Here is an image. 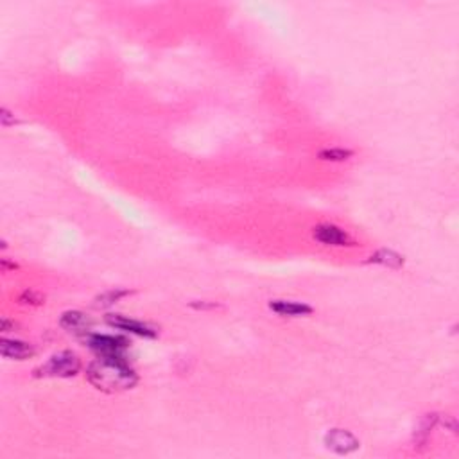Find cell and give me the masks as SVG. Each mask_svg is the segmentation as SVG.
Wrapping results in <instances>:
<instances>
[{
	"label": "cell",
	"mask_w": 459,
	"mask_h": 459,
	"mask_svg": "<svg viewBox=\"0 0 459 459\" xmlns=\"http://www.w3.org/2000/svg\"><path fill=\"white\" fill-rule=\"evenodd\" d=\"M86 379L102 393H122L139 384L137 371L124 359L99 357L86 368Z\"/></svg>",
	"instance_id": "1"
},
{
	"label": "cell",
	"mask_w": 459,
	"mask_h": 459,
	"mask_svg": "<svg viewBox=\"0 0 459 459\" xmlns=\"http://www.w3.org/2000/svg\"><path fill=\"white\" fill-rule=\"evenodd\" d=\"M83 368V362L75 352L63 350L54 353L49 361L33 370L34 379H69L75 377Z\"/></svg>",
	"instance_id": "2"
},
{
	"label": "cell",
	"mask_w": 459,
	"mask_h": 459,
	"mask_svg": "<svg viewBox=\"0 0 459 459\" xmlns=\"http://www.w3.org/2000/svg\"><path fill=\"white\" fill-rule=\"evenodd\" d=\"M83 341L92 352L104 359H124L126 361V350L130 348V341L122 336L92 334L90 332L84 336Z\"/></svg>",
	"instance_id": "3"
},
{
	"label": "cell",
	"mask_w": 459,
	"mask_h": 459,
	"mask_svg": "<svg viewBox=\"0 0 459 459\" xmlns=\"http://www.w3.org/2000/svg\"><path fill=\"white\" fill-rule=\"evenodd\" d=\"M106 323L110 327L117 330H122V332H128V334L140 336V338H149L153 339L158 336V329L149 323L139 320H131L128 316L122 314H108L106 316Z\"/></svg>",
	"instance_id": "4"
},
{
	"label": "cell",
	"mask_w": 459,
	"mask_h": 459,
	"mask_svg": "<svg viewBox=\"0 0 459 459\" xmlns=\"http://www.w3.org/2000/svg\"><path fill=\"white\" fill-rule=\"evenodd\" d=\"M323 443H325L327 449L339 456L352 454V452H355L361 447L357 438L353 436L350 431H346V429H330L325 434V438H323Z\"/></svg>",
	"instance_id": "5"
},
{
	"label": "cell",
	"mask_w": 459,
	"mask_h": 459,
	"mask_svg": "<svg viewBox=\"0 0 459 459\" xmlns=\"http://www.w3.org/2000/svg\"><path fill=\"white\" fill-rule=\"evenodd\" d=\"M312 237L325 246H353L355 244L352 237L336 224H318L312 230Z\"/></svg>",
	"instance_id": "6"
},
{
	"label": "cell",
	"mask_w": 459,
	"mask_h": 459,
	"mask_svg": "<svg viewBox=\"0 0 459 459\" xmlns=\"http://www.w3.org/2000/svg\"><path fill=\"white\" fill-rule=\"evenodd\" d=\"M60 325L67 332H72V334L84 338V336L92 332L93 321L81 311H67L60 318Z\"/></svg>",
	"instance_id": "7"
},
{
	"label": "cell",
	"mask_w": 459,
	"mask_h": 459,
	"mask_svg": "<svg viewBox=\"0 0 459 459\" xmlns=\"http://www.w3.org/2000/svg\"><path fill=\"white\" fill-rule=\"evenodd\" d=\"M0 353L2 357L10 359V361H25L31 359L36 353L33 344L20 341V339H8L4 338L0 341Z\"/></svg>",
	"instance_id": "8"
},
{
	"label": "cell",
	"mask_w": 459,
	"mask_h": 459,
	"mask_svg": "<svg viewBox=\"0 0 459 459\" xmlns=\"http://www.w3.org/2000/svg\"><path fill=\"white\" fill-rule=\"evenodd\" d=\"M269 309L279 316H289V318L312 314L311 305L302 302H291V300H273V302H269Z\"/></svg>",
	"instance_id": "9"
},
{
	"label": "cell",
	"mask_w": 459,
	"mask_h": 459,
	"mask_svg": "<svg viewBox=\"0 0 459 459\" xmlns=\"http://www.w3.org/2000/svg\"><path fill=\"white\" fill-rule=\"evenodd\" d=\"M370 264H379L390 269H400L403 266V257L393 250H379L368 259Z\"/></svg>",
	"instance_id": "10"
},
{
	"label": "cell",
	"mask_w": 459,
	"mask_h": 459,
	"mask_svg": "<svg viewBox=\"0 0 459 459\" xmlns=\"http://www.w3.org/2000/svg\"><path fill=\"white\" fill-rule=\"evenodd\" d=\"M131 294H133V291H128V289H112V291H106L102 292V294H99V296L95 298L93 307H95V309H108V307L115 305L117 302H121L122 298L131 296Z\"/></svg>",
	"instance_id": "11"
},
{
	"label": "cell",
	"mask_w": 459,
	"mask_h": 459,
	"mask_svg": "<svg viewBox=\"0 0 459 459\" xmlns=\"http://www.w3.org/2000/svg\"><path fill=\"white\" fill-rule=\"evenodd\" d=\"M318 156H320V160H325V162H344V160L353 156V151L344 148H330L320 151Z\"/></svg>",
	"instance_id": "12"
},
{
	"label": "cell",
	"mask_w": 459,
	"mask_h": 459,
	"mask_svg": "<svg viewBox=\"0 0 459 459\" xmlns=\"http://www.w3.org/2000/svg\"><path fill=\"white\" fill-rule=\"evenodd\" d=\"M19 302L22 303V305H43V303H45V296H43L42 292L29 289V291H23L22 294H20Z\"/></svg>",
	"instance_id": "13"
},
{
	"label": "cell",
	"mask_w": 459,
	"mask_h": 459,
	"mask_svg": "<svg viewBox=\"0 0 459 459\" xmlns=\"http://www.w3.org/2000/svg\"><path fill=\"white\" fill-rule=\"evenodd\" d=\"M0 122H2V126H5V128H8V126L14 124L16 121H11V113L8 112L5 108H2V110H0Z\"/></svg>",
	"instance_id": "14"
},
{
	"label": "cell",
	"mask_w": 459,
	"mask_h": 459,
	"mask_svg": "<svg viewBox=\"0 0 459 459\" xmlns=\"http://www.w3.org/2000/svg\"><path fill=\"white\" fill-rule=\"evenodd\" d=\"M14 321L8 320V318H2V332H10V330L14 329Z\"/></svg>",
	"instance_id": "15"
},
{
	"label": "cell",
	"mask_w": 459,
	"mask_h": 459,
	"mask_svg": "<svg viewBox=\"0 0 459 459\" xmlns=\"http://www.w3.org/2000/svg\"><path fill=\"white\" fill-rule=\"evenodd\" d=\"M191 307H194V309H213V307H217L215 303H191Z\"/></svg>",
	"instance_id": "16"
},
{
	"label": "cell",
	"mask_w": 459,
	"mask_h": 459,
	"mask_svg": "<svg viewBox=\"0 0 459 459\" xmlns=\"http://www.w3.org/2000/svg\"><path fill=\"white\" fill-rule=\"evenodd\" d=\"M19 268V266L16 264H10V262H8V259H2V269H4V271H8V269H16Z\"/></svg>",
	"instance_id": "17"
}]
</instances>
